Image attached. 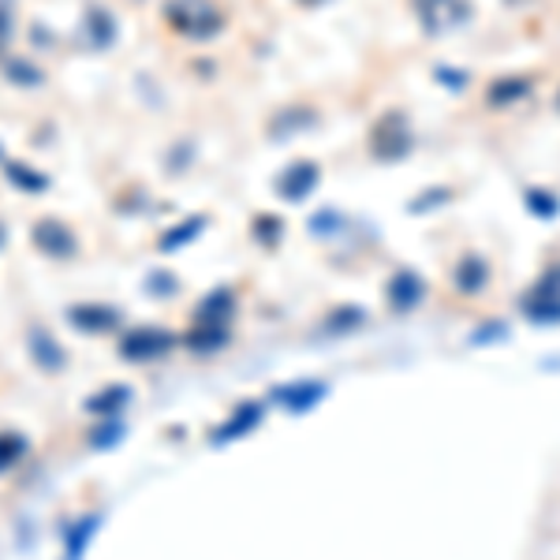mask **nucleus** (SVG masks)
Returning a JSON list of instances; mask_svg holds the SVG:
<instances>
[{
  "label": "nucleus",
  "instance_id": "5",
  "mask_svg": "<svg viewBox=\"0 0 560 560\" xmlns=\"http://www.w3.org/2000/svg\"><path fill=\"white\" fill-rule=\"evenodd\" d=\"M68 322L75 325V329L83 332H105V329H116L120 325V314H116V306H71L68 311Z\"/></svg>",
  "mask_w": 560,
  "mask_h": 560
},
{
  "label": "nucleus",
  "instance_id": "13",
  "mask_svg": "<svg viewBox=\"0 0 560 560\" xmlns=\"http://www.w3.org/2000/svg\"><path fill=\"white\" fill-rule=\"evenodd\" d=\"M113 441H120V427H116V422H105V427H97L90 433V445L94 448H108Z\"/></svg>",
  "mask_w": 560,
  "mask_h": 560
},
{
  "label": "nucleus",
  "instance_id": "2",
  "mask_svg": "<svg viewBox=\"0 0 560 560\" xmlns=\"http://www.w3.org/2000/svg\"><path fill=\"white\" fill-rule=\"evenodd\" d=\"M31 240H34V247L49 258H75L79 255V236L60 221V217H42V221L34 224Z\"/></svg>",
  "mask_w": 560,
  "mask_h": 560
},
{
  "label": "nucleus",
  "instance_id": "12",
  "mask_svg": "<svg viewBox=\"0 0 560 560\" xmlns=\"http://www.w3.org/2000/svg\"><path fill=\"white\" fill-rule=\"evenodd\" d=\"M94 527H97V520L90 516L86 527L79 523V527L71 530V538H68V560H79V553H83V546H86V538H90V530H94Z\"/></svg>",
  "mask_w": 560,
  "mask_h": 560
},
{
  "label": "nucleus",
  "instance_id": "8",
  "mask_svg": "<svg viewBox=\"0 0 560 560\" xmlns=\"http://www.w3.org/2000/svg\"><path fill=\"white\" fill-rule=\"evenodd\" d=\"M4 79L8 83H15V86H42L45 83V71L42 68H34L31 60H23V57H8L4 60Z\"/></svg>",
  "mask_w": 560,
  "mask_h": 560
},
{
  "label": "nucleus",
  "instance_id": "7",
  "mask_svg": "<svg viewBox=\"0 0 560 560\" xmlns=\"http://www.w3.org/2000/svg\"><path fill=\"white\" fill-rule=\"evenodd\" d=\"M4 176L12 179L15 187H23L26 195L49 191V176L38 173V168H31V165H23V161H4Z\"/></svg>",
  "mask_w": 560,
  "mask_h": 560
},
{
  "label": "nucleus",
  "instance_id": "6",
  "mask_svg": "<svg viewBox=\"0 0 560 560\" xmlns=\"http://www.w3.org/2000/svg\"><path fill=\"white\" fill-rule=\"evenodd\" d=\"M83 34L94 49H108V45L116 42V20L105 12L102 4H90L83 12Z\"/></svg>",
  "mask_w": 560,
  "mask_h": 560
},
{
  "label": "nucleus",
  "instance_id": "14",
  "mask_svg": "<svg viewBox=\"0 0 560 560\" xmlns=\"http://www.w3.org/2000/svg\"><path fill=\"white\" fill-rule=\"evenodd\" d=\"M8 243V229H4V221H0V247Z\"/></svg>",
  "mask_w": 560,
  "mask_h": 560
},
{
  "label": "nucleus",
  "instance_id": "9",
  "mask_svg": "<svg viewBox=\"0 0 560 560\" xmlns=\"http://www.w3.org/2000/svg\"><path fill=\"white\" fill-rule=\"evenodd\" d=\"M131 396V388L128 385H113V388H105V393H97L94 400L86 404V411L90 415H105V411H116L124 400Z\"/></svg>",
  "mask_w": 560,
  "mask_h": 560
},
{
  "label": "nucleus",
  "instance_id": "3",
  "mask_svg": "<svg viewBox=\"0 0 560 560\" xmlns=\"http://www.w3.org/2000/svg\"><path fill=\"white\" fill-rule=\"evenodd\" d=\"M26 348H31V359L45 370V374H57V370H65V363H68L65 348H60L42 325H31V329H26Z\"/></svg>",
  "mask_w": 560,
  "mask_h": 560
},
{
  "label": "nucleus",
  "instance_id": "4",
  "mask_svg": "<svg viewBox=\"0 0 560 560\" xmlns=\"http://www.w3.org/2000/svg\"><path fill=\"white\" fill-rule=\"evenodd\" d=\"M168 348H173V337H168V332H161V329H139V332H131V337L120 340V355L124 359H153V355H161V351H168Z\"/></svg>",
  "mask_w": 560,
  "mask_h": 560
},
{
  "label": "nucleus",
  "instance_id": "1",
  "mask_svg": "<svg viewBox=\"0 0 560 560\" xmlns=\"http://www.w3.org/2000/svg\"><path fill=\"white\" fill-rule=\"evenodd\" d=\"M165 20L173 23L179 34H191V38H210L217 26H221L217 8L206 4V0H168Z\"/></svg>",
  "mask_w": 560,
  "mask_h": 560
},
{
  "label": "nucleus",
  "instance_id": "11",
  "mask_svg": "<svg viewBox=\"0 0 560 560\" xmlns=\"http://www.w3.org/2000/svg\"><path fill=\"white\" fill-rule=\"evenodd\" d=\"M15 31V0H0V57H4L8 42Z\"/></svg>",
  "mask_w": 560,
  "mask_h": 560
},
{
  "label": "nucleus",
  "instance_id": "15",
  "mask_svg": "<svg viewBox=\"0 0 560 560\" xmlns=\"http://www.w3.org/2000/svg\"><path fill=\"white\" fill-rule=\"evenodd\" d=\"M0 158H4V147H0Z\"/></svg>",
  "mask_w": 560,
  "mask_h": 560
},
{
  "label": "nucleus",
  "instance_id": "10",
  "mask_svg": "<svg viewBox=\"0 0 560 560\" xmlns=\"http://www.w3.org/2000/svg\"><path fill=\"white\" fill-rule=\"evenodd\" d=\"M23 453H26V441L20 433H0V471H8L15 459H23Z\"/></svg>",
  "mask_w": 560,
  "mask_h": 560
}]
</instances>
